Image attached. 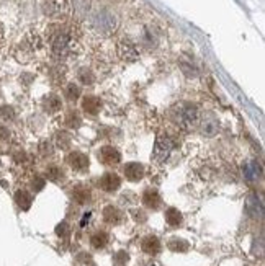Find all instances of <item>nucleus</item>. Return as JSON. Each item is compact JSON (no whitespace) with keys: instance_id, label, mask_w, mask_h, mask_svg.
Returning <instances> with one entry per match:
<instances>
[{"instance_id":"nucleus-1","label":"nucleus","mask_w":265,"mask_h":266,"mask_svg":"<svg viewBox=\"0 0 265 266\" xmlns=\"http://www.w3.org/2000/svg\"><path fill=\"white\" fill-rule=\"evenodd\" d=\"M172 118L176 121V124L183 131H190L192 127L198 124L200 119V111L192 103H180L172 111Z\"/></svg>"},{"instance_id":"nucleus-2","label":"nucleus","mask_w":265,"mask_h":266,"mask_svg":"<svg viewBox=\"0 0 265 266\" xmlns=\"http://www.w3.org/2000/svg\"><path fill=\"white\" fill-rule=\"evenodd\" d=\"M93 28L98 31V33H102L105 36L111 35L113 31L116 30V18L113 13H110L108 10H102V12H98L97 15L93 17Z\"/></svg>"},{"instance_id":"nucleus-3","label":"nucleus","mask_w":265,"mask_h":266,"mask_svg":"<svg viewBox=\"0 0 265 266\" xmlns=\"http://www.w3.org/2000/svg\"><path fill=\"white\" fill-rule=\"evenodd\" d=\"M51 47L56 56H66L72 47V36L64 30H57L51 36Z\"/></svg>"},{"instance_id":"nucleus-4","label":"nucleus","mask_w":265,"mask_h":266,"mask_svg":"<svg viewBox=\"0 0 265 266\" xmlns=\"http://www.w3.org/2000/svg\"><path fill=\"white\" fill-rule=\"evenodd\" d=\"M44 13L54 20H64L71 13L69 0H47L44 3Z\"/></svg>"},{"instance_id":"nucleus-5","label":"nucleus","mask_w":265,"mask_h":266,"mask_svg":"<svg viewBox=\"0 0 265 266\" xmlns=\"http://www.w3.org/2000/svg\"><path fill=\"white\" fill-rule=\"evenodd\" d=\"M174 149V144L169 136H159L154 146V160L157 163H164L171 155Z\"/></svg>"},{"instance_id":"nucleus-6","label":"nucleus","mask_w":265,"mask_h":266,"mask_svg":"<svg viewBox=\"0 0 265 266\" xmlns=\"http://www.w3.org/2000/svg\"><path fill=\"white\" fill-rule=\"evenodd\" d=\"M97 157H98V160L105 165H116L121 162V153L111 146L100 147L97 152Z\"/></svg>"},{"instance_id":"nucleus-7","label":"nucleus","mask_w":265,"mask_h":266,"mask_svg":"<svg viewBox=\"0 0 265 266\" xmlns=\"http://www.w3.org/2000/svg\"><path fill=\"white\" fill-rule=\"evenodd\" d=\"M242 173H244V178H246L247 182L256 183L262 177V167L257 160H247L242 165Z\"/></svg>"},{"instance_id":"nucleus-8","label":"nucleus","mask_w":265,"mask_h":266,"mask_svg":"<svg viewBox=\"0 0 265 266\" xmlns=\"http://www.w3.org/2000/svg\"><path fill=\"white\" fill-rule=\"evenodd\" d=\"M118 56L123 61L132 62V61H136L137 57H139V52H137V47L132 44L130 39H123L118 44Z\"/></svg>"},{"instance_id":"nucleus-9","label":"nucleus","mask_w":265,"mask_h":266,"mask_svg":"<svg viewBox=\"0 0 265 266\" xmlns=\"http://www.w3.org/2000/svg\"><path fill=\"white\" fill-rule=\"evenodd\" d=\"M67 162L69 165H71V168L72 170H76V172H87L88 170V157L86 155V153H82V152H72L71 155L67 157Z\"/></svg>"},{"instance_id":"nucleus-10","label":"nucleus","mask_w":265,"mask_h":266,"mask_svg":"<svg viewBox=\"0 0 265 266\" xmlns=\"http://www.w3.org/2000/svg\"><path fill=\"white\" fill-rule=\"evenodd\" d=\"M100 186L107 193H113V191H116L121 186V180L116 173H105L102 180H100Z\"/></svg>"},{"instance_id":"nucleus-11","label":"nucleus","mask_w":265,"mask_h":266,"mask_svg":"<svg viewBox=\"0 0 265 266\" xmlns=\"http://www.w3.org/2000/svg\"><path fill=\"white\" fill-rule=\"evenodd\" d=\"M125 177L128 178L130 182H139V180L144 177V167H142L141 163H136V162L126 163Z\"/></svg>"},{"instance_id":"nucleus-12","label":"nucleus","mask_w":265,"mask_h":266,"mask_svg":"<svg viewBox=\"0 0 265 266\" xmlns=\"http://www.w3.org/2000/svg\"><path fill=\"white\" fill-rule=\"evenodd\" d=\"M162 199H161V194L157 193L156 190H146L144 194H142V204L146 207H149V209H157L159 206H161Z\"/></svg>"},{"instance_id":"nucleus-13","label":"nucleus","mask_w":265,"mask_h":266,"mask_svg":"<svg viewBox=\"0 0 265 266\" xmlns=\"http://www.w3.org/2000/svg\"><path fill=\"white\" fill-rule=\"evenodd\" d=\"M100 108H102V102H100V98H97V97H86L84 98L82 110L86 111V113L95 116V114H98Z\"/></svg>"},{"instance_id":"nucleus-14","label":"nucleus","mask_w":265,"mask_h":266,"mask_svg":"<svg viewBox=\"0 0 265 266\" xmlns=\"http://www.w3.org/2000/svg\"><path fill=\"white\" fill-rule=\"evenodd\" d=\"M141 247L146 253H149V255H157L159 252H161V242H159V238L154 235H147L144 240H142Z\"/></svg>"},{"instance_id":"nucleus-15","label":"nucleus","mask_w":265,"mask_h":266,"mask_svg":"<svg viewBox=\"0 0 265 266\" xmlns=\"http://www.w3.org/2000/svg\"><path fill=\"white\" fill-rule=\"evenodd\" d=\"M218 119L215 118V116L208 114L206 118L203 119V123H201V131H203L205 136H215L216 132H218Z\"/></svg>"},{"instance_id":"nucleus-16","label":"nucleus","mask_w":265,"mask_h":266,"mask_svg":"<svg viewBox=\"0 0 265 266\" xmlns=\"http://www.w3.org/2000/svg\"><path fill=\"white\" fill-rule=\"evenodd\" d=\"M72 198L79 204H86L87 201L90 199V190L87 188V186L79 185V186H76V188L72 190Z\"/></svg>"},{"instance_id":"nucleus-17","label":"nucleus","mask_w":265,"mask_h":266,"mask_svg":"<svg viewBox=\"0 0 265 266\" xmlns=\"http://www.w3.org/2000/svg\"><path fill=\"white\" fill-rule=\"evenodd\" d=\"M121 212L118 207H113V206H107L103 211V219L105 222H108V224H118L121 222Z\"/></svg>"},{"instance_id":"nucleus-18","label":"nucleus","mask_w":265,"mask_h":266,"mask_svg":"<svg viewBox=\"0 0 265 266\" xmlns=\"http://www.w3.org/2000/svg\"><path fill=\"white\" fill-rule=\"evenodd\" d=\"M247 212L251 216L254 217H257V216H262V204H261V201H259V198L256 194H252V196H249L247 198Z\"/></svg>"},{"instance_id":"nucleus-19","label":"nucleus","mask_w":265,"mask_h":266,"mask_svg":"<svg viewBox=\"0 0 265 266\" xmlns=\"http://www.w3.org/2000/svg\"><path fill=\"white\" fill-rule=\"evenodd\" d=\"M108 240H110V237H108L107 232H95L93 235L90 237V243H92V247L97 248V250L107 247Z\"/></svg>"},{"instance_id":"nucleus-20","label":"nucleus","mask_w":265,"mask_h":266,"mask_svg":"<svg viewBox=\"0 0 265 266\" xmlns=\"http://www.w3.org/2000/svg\"><path fill=\"white\" fill-rule=\"evenodd\" d=\"M44 110L47 111V113H57V111L61 110V98L59 97H56V95H49L46 100H44Z\"/></svg>"},{"instance_id":"nucleus-21","label":"nucleus","mask_w":265,"mask_h":266,"mask_svg":"<svg viewBox=\"0 0 265 266\" xmlns=\"http://www.w3.org/2000/svg\"><path fill=\"white\" fill-rule=\"evenodd\" d=\"M166 221H167V224L169 226H178L180 222H182V214L177 211V209H174V207H171V209H167L166 211Z\"/></svg>"},{"instance_id":"nucleus-22","label":"nucleus","mask_w":265,"mask_h":266,"mask_svg":"<svg viewBox=\"0 0 265 266\" xmlns=\"http://www.w3.org/2000/svg\"><path fill=\"white\" fill-rule=\"evenodd\" d=\"M81 87L79 85H76V83H69L67 87H66V90H64V95H66V98L67 100H71V102H76V100L81 97Z\"/></svg>"},{"instance_id":"nucleus-23","label":"nucleus","mask_w":265,"mask_h":266,"mask_svg":"<svg viewBox=\"0 0 265 266\" xmlns=\"http://www.w3.org/2000/svg\"><path fill=\"white\" fill-rule=\"evenodd\" d=\"M46 175H47V178L52 180V182H59V180L64 178L62 170L59 167H56V165H51V167L46 170Z\"/></svg>"},{"instance_id":"nucleus-24","label":"nucleus","mask_w":265,"mask_h":266,"mask_svg":"<svg viewBox=\"0 0 265 266\" xmlns=\"http://www.w3.org/2000/svg\"><path fill=\"white\" fill-rule=\"evenodd\" d=\"M56 146L59 149H67L71 146V136L67 134V132H57L56 134Z\"/></svg>"},{"instance_id":"nucleus-25","label":"nucleus","mask_w":265,"mask_h":266,"mask_svg":"<svg viewBox=\"0 0 265 266\" xmlns=\"http://www.w3.org/2000/svg\"><path fill=\"white\" fill-rule=\"evenodd\" d=\"M81 123H82L81 116H79L76 111H69L67 116H66V124L69 127H74V129H77V127L81 126Z\"/></svg>"},{"instance_id":"nucleus-26","label":"nucleus","mask_w":265,"mask_h":266,"mask_svg":"<svg viewBox=\"0 0 265 266\" xmlns=\"http://www.w3.org/2000/svg\"><path fill=\"white\" fill-rule=\"evenodd\" d=\"M79 80L86 85H92L95 82V76L88 69H81V71H79Z\"/></svg>"},{"instance_id":"nucleus-27","label":"nucleus","mask_w":265,"mask_h":266,"mask_svg":"<svg viewBox=\"0 0 265 266\" xmlns=\"http://www.w3.org/2000/svg\"><path fill=\"white\" fill-rule=\"evenodd\" d=\"M17 201H18V204L23 207V209H28L30 204H31V196L26 193V191H18L17 193Z\"/></svg>"},{"instance_id":"nucleus-28","label":"nucleus","mask_w":265,"mask_h":266,"mask_svg":"<svg viewBox=\"0 0 265 266\" xmlns=\"http://www.w3.org/2000/svg\"><path fill=\"white\" fill-rule=\"evenodd\" d=\"M72 3H74V8H76V12L79 13H86L88 12V8H90V0H72Z\"/></svg>"},{"instance_id":"nucleus-29","label":"nucleus","mask_w":265,"mask_h":266,"mask_svg":"<svg viewBox=\"0 0 265 266\" xmlns=\"http://www.w3.org/2000/svg\"><path fill=\"white\" fill-rule=\"evenodd\" d=\"M169 247H171L172 250H176V252H177V250H180V252H185V250L188 248L187 242H183V240H177V238H176V240H172L171 243H169Z\"/></svg>"},{"instance_id":"nucleus-30","label":"nucleus","mask_w":265,"mask_h":266,"mask_svg":"<svg viewBox=\"0 0 265 266\" xmlns=\"http://www.w3.org/2000/svg\"><path fill=\"white\" fill-rule=\"evenodd\" d=\"M2 116L3 118H13V110L10 106H5V108H2Z\"/></svg>"},{"instance_id":"nucleus-31","label":"nucleus","mask_w":265,"mask_h":266,"mask_svg":"<svg viewBox=\"0 0 265 266\" xmlns=\"http://www.w3.org/2000/svg\"><path fill=\"white\" fill-rule=\"evenodd\" d=\"M3 39V30H2V26H0V42H2Z\"/></svg>"}]
</instances>
